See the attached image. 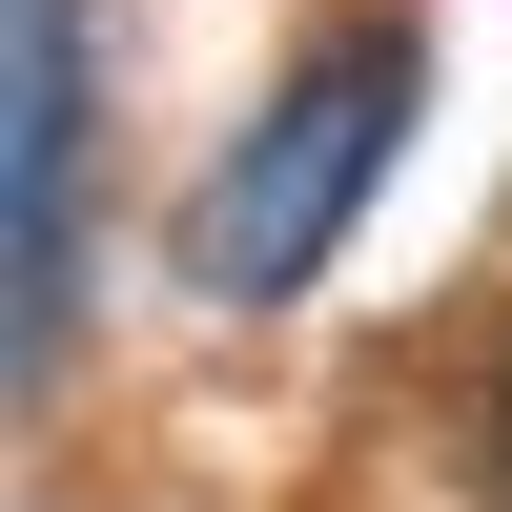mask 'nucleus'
Instances as JSON below:
<instances>
[{
  "mask_svg": "<svg viewBox=\"0 0 512 512\" xmlns=\"http://www.w3.org/2000/svg\"><path fill=\"white\" fill-rule=\"evenodd\" d=\"M82 185H103V82H82V0H21V123H0V287H21L0 369H21V410L82 369Z\"/></svg>",
  "mask_w": 512,
  "mask_h": 512,
  "instance_id": "2",
  "label": "nucleus"
},
{
  "mask_svg": "<svg viewBox=\"0 0 512 512\" xmlns=\"http://www.w3.org/2000/svg\"><path fill=\"white\" fill-rule=\"evenodd\" d=\"M472 472H492V512H512V390H492V431H472Z\"/></svg>",
  "mask_w": 512,
  "mask_h": 512,
  "instance_id": "3",
  "label": "nucleus"
},
{
  "mask_svg": "<svg viewBox=\"0 0 512 512\" xmlns=\"http://www.w3.org/2000/svg\"><path fill=\"white\" fill-rule=\"evenodd\" d=\"M410 103H431V21H349V41H308V62H287V103L205 164V205H185V287H205V308H287V287H328V246L369 226Z\"/></svg>",
  "mask_w": 512,
  "mask_h": 512,
  "instance_id": "1",
  "label": "nucleus"
}]
</instances>
